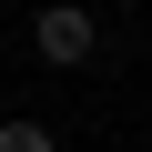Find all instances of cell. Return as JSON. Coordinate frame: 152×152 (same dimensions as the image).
Wrapping results in <instances>:
<instances>
[{"mask_svg":"<svg viewBox=\"0 0 152 152\" xmlns=\"http://www.w3.org/2000/svg\"><path fill=\"white\" fill-rule=\"evenodd\" d=\"M0 152H51V132L41 122H0Z\"/></svg>","mask_w":152,"mask_h":152,"instance_id":"7a4b0ae2","label":"cell"},{"mask_svg":"<svg viewBox=\"0 0 152 152\" xmlns=\"http://www.w3.org/2000/svg\"><path fill=\"white\" fill-rule=\"evenodd\" d=\"M41 61H91V10H81V0H61V10H41Z\"/></svg>","mask_w":152,"mask_h":152,"instance_id":"6da1fadb","label":"cell"}]
</instances>
